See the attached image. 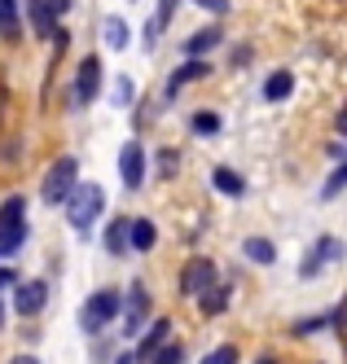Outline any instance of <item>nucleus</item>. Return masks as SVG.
Wrapping results in <instances>:
<instances>
[{
    "instance_id": "obj_1",
    "label": "nucleus",
    "mask_w": 347,
    "mask_h": 364,
    "mask_svg": "<svg viewBox=\"0 0 347 364\" xmlns=\"http://www.w3.org/2000/svg\"><path fill=\"white\" fill-rule=\"evenodd\" d=\"M66 224L79 232V237H84V232L101 220V211H105V189L101 185H93V180H88V185H79V180H75V189L66 193Z\"/></svg>"
},
{
    "instance_id": "obj_2",
    "label": "nucleus",
    "mask_w": 347,
    "mask_h": 364,
    "mask_svg": "<svg viewBox=\"0 0 347 364\" xmlns=\"http://www.w3.org/2000/svg\"><path fill=\"white\" fill-rule=\"evenodd\" d=\"M26 246V198L14 193L0 202V259H9Z\"/></svg>"
},
{
    "instance_id": "obj_3",
    "label": "nucleus",
    "mask_w": 347,
    "mask_h": 364,
    "mask_svg": "<svg viewBox=\"0 0 347 364\" xmlns=\"http://www.w3.org/2000/svg\"><path fill=\"white\" fill-rule=\"evenodd\" d=\"M119 307H123V294L110 290V285H101V290H93L84 299V307H79V329H84V333H101L105 325L119 316Z\"/></svg>"
},
{
    "instance_id": "obj_4",
    "label": "nucleus",
    "mask_w": 347,
    "mask_h": 364,
    "mask_svg": "<svg viewBox=\"0 0 347 364\" xmlns=\"http://www.w3.org/2000/svg\"><path fill=\"white\" fill-rule=\"evenodd\" d=\"M75 180H79V159H58L48 167V176H44V185H40V202L44 206H62L66 202V193L75 189Z\"/></svg>"
},
{
    "instance_id": "obj_5",
    "label": "nucleus",
    "mask_w": 347,
    "mask_h": 364,
    "mask_svg": "<svg viewBox=\"0 0 347 364\" xmlns=\"http://www.w3.org/2000/svg\"><path fill=\"white\" fill-rule=\"evenodd\" d=\"M145 163H150V159H145V149H141L137 136L119 145V180H123L128 193H137V189L145 185Z\"/></svg>"
},
{
    "instance_id": "obj_6",
    "label": "nucleus",
    "mask_w": 347,
    "mask_h": 364,
    "mask_svg": "<svg viewBox=\"0 0 347 364\" xmlns=\"http://www.w3.org/2000/svg\"><path fill=\"white\" fill-rule=\"evenodd\" d=\"M48 307V281L44 277H31V281H14V311L18 316H40Z\"/></svg>"
},
{
    "instance_id": "obj_7",
    "label": "nucleus",
    "mask_w": 347,
    "mask_h": 364,
    "mask_svg": "<svg viewBox=\"0 0 347 364\" xmlns=\"http://www.w3.org/2000/svg\"><path fill=\"white\" fill-rule=\"evenodd\" d=\"M75 106H93V101L101 97V58L93 53V58H79V66H75Z\"/></svg>"
},
{
    "instance_id": "obj_8",
    "label": "nucleus",
    "mask_w": 347,
    "mask_h": 364,
    "mask_svg": "<svg viewBox=\"0 0 347 364\" xmlns=\"http://www.w3.org/2000/svg\"><path fill=\"white\" fill-rule=\"evenodd\" d=\"M119 311H128V321H123V338H137L141 333V325L150 321V290L141 281H132V290H128V299H123V307Z\"/></svg>"
},
{
    "instance_id": "obj_9",
    "label": "nucleus",
    "mask_w": 347,
    "mask_h": 364,
    "mask_svg": "<svg viewBox=\"0 0 347 364\" xmlns=\"http://www.w3.org/2000/svg\"><path fill=\"white\" fill-rule=\"evenodd\" d=\"M216 281H220V268L211 264V259H190L185 272H180V290L190 294V299H198L207 285H216Z\"/></svg>"
},
{
    "instance_id": "obj_10",
    "label": "nucleus",
    "mask_w": 347,
    "mask_h": 364,
    "mask_svg": "<svg viewBox=\"0 0 347 364\" xmlns=\"http://www.w3.org/2000/svg\"><path fill=\"white\" fill-rule=\"evenodd\" d=\"M207 75H211L207 58H185V62H180V66L167 75V88H163V97H167V101H176L185 84H194V80H207Z\"/></svg>"
},
{
    "instance_id": "obj_11",
    "label": "nucleus",
    "mask_w": 347,
    "mask_h": 364,
    "mask_svg": "<svg viewBox=\"0 0 347 364\" xmlns=\"http://www.w3.org/2000/svg\"><path fill=\"white\" fill-rule=\"evenodd\" d=\"M220 40H224V27H220V22H211V27H198L190 40L180 44V53H185V58H207Z\"/></svg>"
},
{
    "instance_id": "obj_12",
    "label": "nucleus",
    "mask_w": 347,
    "mask_h": 364,
    "mask_svg": "<svg viewBox=\"0 0 347 364\" xmlns=\"http://www.w3.org/2000/svg\"><path fill=\"white\" fill-rule=\"evenodd\" d=\"M326 259H343V242H338V237H330V232H326V237L316 242V250H312V255L304 259L299 277H304V281H312L316 272H321V264H326Z\"/></svg>"
},
{
    "instance_id": "obj_13",
    "label": "nucleus",
    "mask_w": 347,
    "mask_h": 364,
    "mask_svg": "<svg viewBox=\"0 0 347 364\" xmlns=\"http://www.w3.org/2000/svg\"><path fill=\"white\" fill-rule=\"evenodd\" d=\"M229 299H233V285L229 281H216V285H207V290L198 294V311H202V316H224Z\"/></svg>"
},
{
    "instance_id": "obj_14",
    "label": "nucleus",
    "mask_w": 347,
    "mask_h": 364,
    "mask_svg": "<svg viewBox=\"0 0 347 364\" xmlns=\"http://www.w3.org/2000/svg\"><path fill=\"white\" fill-rule=\"evenodd\" d=\"M158 246V224L150 220V215H141V220H128V250H154Z\"/></svg>"
},
{
    "instance_id": "obj_15",
    "label": "nucleus",
    "mask_w": 347,
    "mask_h": 364,
    "mask_svg": "<svg viewBox=\"0 0 347 364\" xmlns=\"http://www.w3.org/2000/svg\"><path fill=\"white\" fill-rule=\"evenodd\" d=\"M26 22H31V31L40 40H53V31H58V18H53L48 0H26Z\"/></svg>"
},
{
    "instance_id": "obj_16",
    "label": "nucleus",
    "mask_w": 347,
    "mask_h": 364,
    "mask_svg": "<svg viewBox=\"0 0 347 364\" xmlns=\"http://www.w3.org/2000/svg\"><path fill=\"white\" fill-rule=\"evenodd\" d=\"M0 40H5V44L22 40V9H18V0H0Z\"/></svg>"
},
{
    "instance_id": "obj_17",
    "label": "nucleus",
    "mask_w": 347,
    "mask_h": 364,
    "mask_svg": "<svg viewBox=\"0 0 347 364\" xmlns=\"http://www.w3.org/2000/svg\"><path fill=\"white\" fill-rule=\"evenodd\" d=\"M101 40H105V48H110V53H119V48H128V40H132V31H128V22H123L119 14H110V18H101Z\"/></svg>"
},
{
    "instance_id": "obj_18",
    "label": "nucleus",
    "mask_w": 347,
    "mask_h": 364,
    "mask_svg": "<svg viewBox=\"0 0 347 364\" xmlns=\"http://www.w3.org/2000/svg\"><path fill=\"white\" fill-rule=\"evenodd\" d=\"M101 246L110 250L115 259H119V255H128V215H115L110 224H105V232H101Z\"/></svg>"
},
{
    "instance_id": "obj_19",
    "label": "nucleus",
    "mask_w": 347,
    "mask_h": 364,
    "mask_svg": "<svg viewBox=\"0 0 347 364\" xmlns=\"http://www.w3.org/2000/svg\"><path fill=\"white\" fill-rule=\"evenodd\" d=\"M167 333H172V321H167V316H158V321H150V329L141 333V347H137V360L145 364V360L154 355V347H158V343H163V338H167Z\"/></svg>"
},
{
    "instance_id": "obj_20",
    "label": "nucleus",
    "mask_w": 347,
    "mask_h": 364,
    "mask_svg": "<svg viewBox=\"0 0 347 364\" xmlns=\"http://www.w3.org/2000/svg\"><path fill=\"white\" fill-rule=\"evenodd\" d=\"M290 92H295V75H290L286 66H281V70H273L269 80H264V101H273V106H277V101H286Z\"/></svg>"
},
{
    "instance_id": "obj_21",
    "label": "nucleus",
    "mask_w": 347,
    "mask_h": 364,
    "mask_svg": "<svg viewBox=\"0 0 347 364\" xmlns=\"http://www.w3.org/2000/svg\"><path fill=\"white\" fill-rule=\"evenodd\" d=\"M242 255L251 259V264H259V268L277 264V246H273L269 237H247V242H242Z\"/></svg>"
},
{
    "instance_id": "obj_22",
    "label": "nucleus",
    "mask_w": 347,
    "mask_h": 364,
    "mask_svg": "<svg viewBox=\"0 0 347 364\" xmlns=\"http://www.w3.org/2000/svg\"><path fill=\"white\" fill-rule=\"evenodd\" d=\"M176 5H180V0H158V9H154V18H150V27H145V40H150V44H154L158 36H163V31L172 27Z\"/></svg>"
},
{
    "instance_id": "obj_23",
    "label": "nucleus",
    "mask_w": 347,
    "mask_h": 364,
    "mask_svg": "<svg viewBox=\"0 0 347 364\" xmlns=\"http://www.w3.org/2000/svg\"><path fill=\"white\" fill-rule=\"evenodd\" d=\"M211 185H216L224 198H242V193H247V180L237 176L233 167H216V171H211Z\"/></svg>"
},
{
    "instance_id": "obj_24",
    "label": "nucleus",
    "mask_w": 347,
    "mask_h": 364,
    "mask_svg": "<svg viewBox=\"0 0 347 364\" xmlns=\"http://www.w3.org/2000/svg\"><path fill=\"white\" fill-rule=\"evenodd\" d=\"M190 127H194V136H220V127H224V119H220L216 110H194Z\"/></svg>"
},
{
    "instance_id": "obj_25",
    "label": "nucleus",
    "mask_w": 347,
    "mask_h": 364,
    "mask_svg": "<svg viewBox=\"0 0 347 364\" xmlns=\"http://www.w3.org/2000/svg\"><path fill=\"white\" fill-rule=\"evenodd\" d=\"M145 364H185V347H180V343H167V338H163Z\"/></svg>"
},
{
    "instance_id": "obj_26",
    "label": "nucleus",
    "mask_w": 347,
    "mask_h": 364,
    "mask_svg": "<svg viewBox=\"0 0 347 364\" xmlns=\"http://www.w3.org/2000/svg\"><path fill=\"white\" fill-rule=\"evenodd\" d=\"M343 185H347V163H334L330 180H326V185H321V202H334V198L343 193Z\"/></svg>"
},
{
    "instance_id": "obj_27",
    "label": "nucleus",
    "mask_w": 347,
    "mask_h": 364,
    "mask_svg": "<svg viewBox=\"0 0 347 364\" xmlns=\"http://www.w3.org/2000/svg\"><path fill=\"white\" fill-rule=\"evenodd\" d=\"M132 97H137V92H132V75H119V80H115V92H110V101H115L119 110H128V106H132Z\"/></svg>"
},
{
    "instance_id": "obj_28",
    "label": "nucleus",
    "mask_w": 347,
    "mask_h": 364,
    "mask_svg": "<svg viewBox=\"0 0 347 364\" xmlns=\"http://www.w3.org/2000/svg\"><path fill=\"white\" fill-rule=\"evenodd\" d=\"M154 163H158V176H176V167H180V154L167 145V149H158V154H154Z\"/></svg>"
},
{
    "instance_id": "obj_29",
    "label": "nucleus",
    "mask_w": 347,
    "mask_h": 364,
    "mask_svg": "<svg viewBox=\"0 0 347 364\" xmlns=\"http://www.w3.org/2000/svg\"><path fill=\"white\" fill-rule=\"evenodd\" d=\"M198 364H237V347H233V343H224V347H216V351H207Z\"/></svg>"
},
{
    "instance_id": "obj_30",
    "label": "nucleus",
    "mask_w": 347,
    "mask_h": 364,
    "mask_svg": "<svg viewBox=\"0 0 347 364\" xmlns=\"http://www.w3.org/2000/svg\"><path fill=\"white\" fill-rule=\"evenodd\" d=\"M326 325H330V316H304V321H295V333L308 338V333H321Z\"/></svg>"
},
{
    "instance_id": "obj_31",
    "label": "nucleus",
    "mask_w": 347,
    "mask_h": 364,
    "mask_svg": "<svg viewBox=\"0 0 347 364\" xmlns=\"http://www.w3.org/2000/svg\"><path fill=\"white\" fill-rule=\"evenodd\" d=\"M14 281H18V272H14V268H0V329H5V303H9V299H5V290H9Z\"/></svg>"
},
{
    "instance_id": "obj_32",
    "label": "nucleus",
    "mask_w": 347,
    "mask_h": 364,
    "mask_svg": "<svg viewBox=\"0 0 347 364\" xmlns=\"http://www.w3.org/2000/svg\"><path fill=\"white\" fill-rule=\"evenodd\" d=\"M198 9H207V14H216V18H224L229 9H233V0H194Z\"/></svg>"
},
{
    "instance_id": "obj_33",
    "label": "nucleus",
    "mask_w": 347,
    "mask_h": 364,
    "mask_svg": "<svg viewBox=\"0 0 347 364\" xmlns=\"http://www.w3.org/2000/svg\"><path fill=\"white\" fill-rule=\"evenodd\" d=\"M48 9H53V18L62 22V18H66V9H71V0H48Z\"/></svg>"
},
{
    "instance_id": "obj_34",
    "label": "nucleus",
    "mask_w": 347,
    "mask_h": 364,
    "mask_svg": "<svg viewBox=\"0 0 347 364\" xmlns=\"http://www.w3.org/2000/svg\"><path fill=\"white\" fill-rule=\"evenodd\" d=\"M251 62V48H233V66H247Z\"/></svg>"
},
{
    "instance_id": "obj_35",
    "label": "nucleus",
    "mask_w": 347,
    "mask_h": 364,
    "mask_svg": "<svg viewBox=\"0 0 347 364\" xmlns=\"http://www.w3.org/2000/svg\"><path fill=\"white\" fill-rule=\"evenodd\" d=\"M115 364H141V360H137V351H123V355H119Z\"/></svg>"
},
{
    "instance_id": "obj_36",
    "label": "nucleus",
    "mask_w": 347,
    "mask_h": 364,
    "mask_svg": "<svg viewBox=\"0 0 347 364\" xmlns=\"http://www.w3.org/2000/svg\"><path fill=\"white\" fill-rule=\"evenodd\" d=\"M9 364H40V360H36V355H14Z\"/></svg>"
},
{
    "instance_id": "obj_37",
    "label": "nucleus",
    "mask_w": 347,
    "mask_h": 364,
    "mask_svg": "<svg viewBox=\"0 0 347 364\" xmlns=\"http://www.w3.org/2000/svg\"><path fill=\"white\" fill-rule=\"evenodd\" d=\"M255 364H281V360H277V355H259Z\"/></svg>"
}]
</instances>
